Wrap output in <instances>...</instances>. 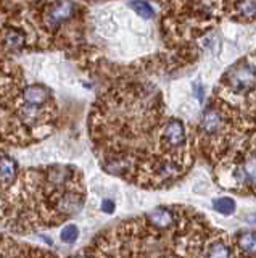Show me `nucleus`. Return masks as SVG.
Returning <instances> with one entry per match:
<instances>
[{
    "label": "nucleus",
    "instance_id": "f8f14e48",
    "mask_svg": "<svg viewBox=\"0 0 256 258\" xmlns=\"http://www.w3.org/2000/svg\"><path fill=\"white\" fill-rule=\"evenodd\" d=\"M115 208H116V205H115V202H113V200L105 199V200L102 202V212H103V213L111 215V213L115 212Z\"/></svg>",
    "mask_w": 256,
    "mask_h": 258
},
{
    "label": "nucleus",
    "instance_id": "4468645a",
    "mask_svg": "<svg viewBox=\"0 0 256 258\" xmlns=\"http://www.w3.org/2000/svg\"><path fill=\"white\" fill-rule=\"evenodd\" d=\"M246 221L250 223V224H253V226H256V213H250L246 216Z\"/></svg>",
    "mask_w": 256,
    "mask_h": 258
},
{
    "label": "nucleus",
    "instance_id": "f257e3e1",
    "mask_svg": "<svg viewBox=\"0 0 256 258\" xmlns=\"http://www.w3.org/2000/svg\"><path fill=\"white\" fill-rule=\"evenodd\" d=\"M159 89L131 75L116 76L92 105L89 134L102 168L150 189L156 168V136L164 119Z\"/></svg>",
    "mask_w": 256,
    "mask_h": 258
},
{
    "label": "nucleus",
    "instance_id": "39448f33",
    "mask_svg": "<svg viewBox=\"0 0 256 258\" xmlns=\"http://www.w3.org/2000/svg\"><path fill=\"white\" fill-rule=\"evenodd\" d=\"M213 169L221 187L256 196V133L235 144Z\"/></svg>",
    "mask_w": 256,
    "mask_h": 258
},
{
    "label": "nucleus",
    "instance_id": "1a4fd4ad",
    "mask_svg": "<svg viewBox=\"0 0 256 258\" xmlns=\"http://www.w3.org/2000/svg\"><path fill=\"white\" fill-rule=\"evenodd\" d=\"M127 7L132 8V10L143 20H153L156 16L155 7L150 2H131V4H127Z\"/></svg>",
    "mask_w": 256,
    "mask_h": 258
},
{
    "label": "nucleus",
    "instance_id": "423d86ee",
    "mask_svg": "<svg viewBox=\"0 0 256 258\" xmlns=\"http://www.w3.org/2000/svg\"><path fill=\"white\" fill-rule=\"evenodd\" d=\"M0 258H58L55 253L15 240L12 236L0 232Z\"/></svg>",
    "mask_w": 256,
    "mask_h": 258
},
{
    "label": "nucleus",
    "instance_id": "7ed1b4c3",
    "mask_svg": "<svg viewBox=\"0 0 256 258\" xmlns=\"http://www.w3.org/2000/svg\"><path fill=\"white\" fill-rule=\"evenodd\" d=\"M44 50L58 47L44 26L41 2H0V61Z\"/></svg>",
    "mask_w": 256,
    "mask_h": 258
},
{
    "label": "nucleus",
    "instance_id": "ddd939ff",
    "mask_svg": "<svg viewBox=\"0 0 256 258\" xmlns=\"http://www.w3.org/2000/svg\"><path fill=\"white\" fill-rule=\"evenodd\" d=\"M68 258H91V255L87 253V250H82V252H79V253H76V255H71V256H68Z\"/></svg>",
    "mask_w": 256,
    "mask_h": 258
},
{
    "label": "nucleus",
    "instance_id": "9d476101",
    "mask_svg": "<svg viewBox=\"0 0 256 258\" xmlns=\"http://www.w3.org/2000/svg\"><path fill=\"white\" fill-rule=\"evenodd\" d=\"M60 239L65 244H74V242L79 239V229L76 224H66L63 231L60 232Z\"/></svg>",
    "mask_w": 256,
    "mask_h": 258
},
{
    "label": "nucleus",
    "instance_id": "20e7f679",
    "mask_svg": "<svg viewBox=\"0 0 256 258\" xmlns=\"http://www.w3.org/2000/svg\"><path fill=\"white\" fill-rule=\"evenodd\" d=\"M167 12L163 16V36L167 44L176 50L187 53L192 48V40L205 37L221 16L224 15V4H164Z\"/></svg>",
    "mask_w": 256,
    "mask_h": 258
},
{
    "label": "nucleus",
    "instance_id": "0eeeda50",
    "mask_svg": "<svg viewBox=\"0 0 256 258\" xmlns=\"http://www.w3.org/2000/svg\"><path fill=\"white\" fill-rule=\"evenodd\" d=\"M224 15L237 23H256V2H227Z\"/></svg>",
    "mask_w": 256,
    "mask_h": 258
},
{
    "label": "nucleus",
    "instance_id": "9b49d317",
    "mask_svg": "<svg viewBox=\"0 0 256 258\" xmlns=\"http://www.w3.org/2000/svg\"><path fill=\"white\" fill-rule=\"evenodd\" d=\"M205 87L202 86V83L200 81H197V83H194V95L195 99L198 100V103H205Z\"/></svg>",
    "mask_w": 256,
    "mask_h": 258
},
{
    "label": "nucleus",
    "instance_id": "f03ea898",
    "mask_svg": "<svg viewBox=\"0 0 256 258\" xmlns=\"http://www.w3.org/2000/svg\"><path fill=\"white\" fill-rule=\"evenodd\" d=\"M87 190L74 165H47L21 169L10 190L4 226L18 234L55 228L82 210Z\"/></svg>",
    "mask_w": 256,
    "mask_h": 258
},
{
    "label": "nucleus",
    "instance_id": "6e6552de",
    "mask_svg": "<svg viewBox=\"0 0 256 258\" xmlns=\"http://www.w3.org/2000/svg\"><path fill=\"white\" fill-rule=\"evenodd\" d=\"M211 205H213L214 212H218L219 215H224V216L234 215L235 210H237L235 200L230 199V197H218L211 202Z\"/></svg>",
    "mask_w": 256,
    "mask_h": 258
}]
</instances>
